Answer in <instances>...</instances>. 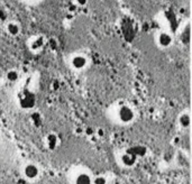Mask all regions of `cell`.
<instances>
[{
	"mask_svg": "<svg viewBox=\"0 0 192 184\" xmlns=\"http://www.w3.org/2000/svg\"><path fill=\"white\" fill-rule=\"evenodd\" d=\"M92 184H108V178L104 174H98L92 178Z\"/></svg>",
	"mask_w": 192,
	"mask_h": 184,
	"instance_id": "14",
	"label": "cell"
},
{
	"mask_svg": "<svg viewBox=\"0 0 192 184\" xmlns=\"http://www.w3.org/2000/svg\"><path fill=\"white\" fill-rule=\"evenodd\" d=\"M48 44V39L44 34H35L30 36L26 42V46L32 54L38 55L46 48Z\"/></svg>",
	"mask_w": 192,
	"mask_h": 184,
	"instance_id": "4",
	"label": "cell"
},
{
	"mask_svg": "<svg viewBox=\"0 0 192 184\" xmlns=\"http://www.w3.org/2000/svg\"><path fill=\"white\" fill-rule=\"evenodd\" d=\"M72 2L75 8H83V7L88 6L89 0H72Z\"/></svg>",
	"mask_w": 192,
	"mask_h": 184,
	"instance_id": "15",
	"label": "cell"
},
{
	"mask_svg": "<svg viewBox=\"0 0 192 184\" xmlns=\"http://www.w3.org/2000/svg\"><path fill=\"white\" fill-rule=\"evenodd\" d=\"M154 43L160 50H168L174 44V36L168 30L161 29L154 34Z\"/></svg>",
	"mask_w": 192,
	"mask_h": 184,
	"instance_id": "5",
	"label": "cell"
},
{
	"mask_svg": "<svg viewBox=\"0 0 192 184\" xmlns=\"http://www.w3.org/2000/svg\"><path fill=\"white\" fill-rule=\"evenodd\" d=\"M43 143H44V147L47 150H55L60 147L61 139L59 135L55 132H48L43 139Z\"/></svg>",
	"mask_w": 192,
	"mask_h": 184,
	"instance_id": "10",
	"label": "cell"
},
{
	"mask_svg": "<svg viewBox=\"0 0 192 184\" xmlns=\"http://www.w3.org/2000/svg\"><path fill=\"white\" fill-rule=\"evenodd\" d=\"M108 114L112 123L121 126H128L136 120V110L128 102H119L111 105Z\"/></svg>",
	"mask_w": 192,
	"mask_h": 184,
	"instance_id": "1",
	"label": "cell"
},
{
	"mask_svg": "<svg viewBox=\"0 0 192 184\" xmlns=\"http://www.w3.org/2000/svg\"><path fill=\"white\" fill-rule=\"evenodd\" d=\"M0 82H1V75H0Z\"/></svg>",
	"mask_w": 192,
	"mask_h": 184,
	"instance_id": "17",
	"label": "cell"
},
{
	"mask_svg": "<svg viewBox=\"0 0 192 184\" xmlns=\"http://www.w3.org/2000/svg\"><path fill=\"white\" fill-rule=\"evenodd\" d=\"M26 2H35V1H41V0H24Z\"/></svg>",
	"mask_w": 192,
	"mask_h": 184,
	"instance_id": "16",
	"label": "cell"
},
{
	"mask_svg": "<svg viewBox=\"0 0 192 184\" xmlns=\"http://www.w3.org/2000/svg\"><path fill=\"white\" fill-rule=\"evenodd\" d=\"M177 123L182 129H188L191 125V116L189 111H182L177 117Z\"/></svg>",
	"mask_w": 192,
	"mask_h": 184,
	"instance_id": "12",
	"label": "cell"
},
{
	"mask_svg": "<svg viewBox=\"0 0 192 184\" xmlns=\"http://www.w3.org/2000/svg\"><path fill=\"white\" fill-rule=\"evenodd\" d=\"M36 101H37V96L35 92L30 90L28 87L19 89L16 94V102L21 110H32L36 105Z\"/></svg>",
	"mask_w": 192,
	"mask_h": 184,
	"instance_id": "2",
	"label": "cell"
},
{
	"mask_svg": "<svg viewBox=\"0 0 192 184\" xmlns=\"http://www.w3.org/2000/svg\"><path fill=\"white\" fill-rule=\"evenodd\" d=\"M20 78H21L20 72H19V70L15 69V67L8 69L6 71V73H5V79L9 83H17V82L20 81Z\"/></svg>",
	"mask_w": 192,
	"mask_h": 184,
	"instance_id": "11",
	"label": "cell"
},
{
	"mask_svg": "<svg viewBox=\"0 0 192 184\" xmlns=\"http://www.w3.org/2000/svg\"><path fill=\"white\" fill-rule=\"evenodd\" d=\"M92 174L86 167H75L70 175V184H92Z\"/></svg>",
	"mask_w": 192,
	"mask_h": 184,
	"instance_id": "6",
	"label": "cell"
},
{
	"mask_svg": "<svg viewBox=\"0 0 192 184\" xmlns=\"http://www.w3.org/2000/svg\"><path fill=\"white\" fill-rule=\"evenodd\" d=\"M21 175L27 181H36L41 176V168L34 162H27L21 166Z\"/></svg>",
	"mask_w": 192,
	"mask_h": 184,
	"instance_id": "7",
	"label": "cell"
},
{
	"mask_svg": "<svg viewBox=\"0 0 192 184\" xmlns=\"http://www.w3.org/2000/svg\"><path fill=\"white\" fill-rule=\"evenodd\" d=\"M130 150L133 152V154L136 156L137 158H143L147 154V147L143 146V145H136V146L130 147Z\"/></svg>",
	"mask_w": 192,
	"mask_h": 184,
	"instance_id": "13",
	"label": "cell"
},
{
	"mask_svg": "<svg viewBox=\"0 0 192 184\" xmlns=\"http://www.w3.org/2000/svg\"><path fill=\"white\" fill-rule=\"evenodd\" d=\"M138 162V158L133 154V152L130 149H127L125 152L120 153L118 156V163L121 167L125 168H129V167H134Z\"/></svg>",
	"mask_w": 192,
	"mask_h": 184,
	"instance_id": "8",
	"label": "cell"
},
{
	"mask_svg": "<svg viewBox=\"0 0 192 184\" xmlns=\"http://www.w3.org/2000/svg\"><path fill=\"white\" fill-rule=\"evenodd\" d=\"M68 65L73 72H83L90 65V57L84 52H73L68 57Z\"/></svg>",
	"mask_w": 192,
	"mask_h": 184,
	"instance_id": "3",
	"label": "cell"
},
{
	"mask_svg": "<svg viewBox=\"0 0 192 184\" xmlns=\"http://www.w3.org/2000/svg\"><path fill=\"white\" fill-rule=\"evenodd\" d=\"M5 32L10 37H18L23 32L21 24L16 19H8L5 21Z\"/></svg>",
	"mask_w": 192,
	"mask_h": 184,
	"instance_id": "9",
	"label": "cell"
}]
</instances>
